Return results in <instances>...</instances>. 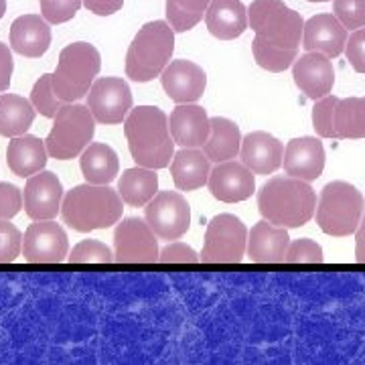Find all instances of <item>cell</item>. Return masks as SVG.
<instances>
[{
    "label": "cell",
    "mask_w": 365,
    "mask_h": 365,
    "mask_svg": "<svg viewBox=\"0 0 365 365\" xmlns=\"http://www.w3.org/2000/svg\"><path fill=\"white\" fill-rule=\"evenodd\" d=\"M41 13L47 23L51 25H61L71 21L78 11L81 9L83 0H39Z\"/></svg>",
    "instance_id": "cell-36"
},
{
    "label": "cell",
    "mask_w": 365,
    "mask_h": 365,
    "mask_svg": "<svg viewBox=\"0 0 365 365\" xmlns=\"http://www.w3.org/2000/svg\"><path fill=\"white\" fill-rule=\"evenodd\" d=\"M248 25L256 33L252 53L262 69L280 73L297 61L304 31L300 13L282 0H254L248 9Z\"/></svg>",
    "instance_id": "cell-1"
},
{
    "label": "cell",
    "mask_w": 365,
    "mask_h": 365,
    "mask_svg": "<svg viewBox=\"0 0 365 365\" xmlns=\"http://www.w3.org/2000/svg\"><path fill=\"white\" fill-rule=\"evenodd\" d=\"M290 246L287 227L262 220L248 234V258L256 264H280Z\"/></svg>",
    "instance_id": "cell-22"
},
{
    "label": "cell",
    "mask_w": 365,
    "mask_h": 365,
    "mask_svg": "<svg viewBox=\"0 0 365 365\" xmlns=\"http://www.w3.org/2000/svg\"><path fill=\"white\" fill-rule=\"evenodd\" d=\"M335 136L339 140L365 138V98H345L335 106Z\"/></svg>",
    "instance_id": "cell-31"
},
{
    "label": "cell",
    "mask_w": 365,
    "mask_h": 365,
    "mask_svg": "<svg viewBox=\"0 0 365 365\" xmlns=\"http://www.w3.org/2000/svg\"><path fill=\"white\" fill-rule=\"evenodd\" d=\"M158 191V177L155 169L134 167L124 170L118 181V193L130 207H143Z\"/></svg>",
    "instance_id": "cell-29"
},
{
    "label": "cell",
    "mask_w": 365,
    "mask_h": 365,
    "mask_svg": "<svg viewBox=\"0 0 365 365\" xmlns=\"http://www.w3.org/2000/svg\"><path fill=\"white\" fill-rule=\"evenodd\" d=\"M240 157L254 175H272L282 167L284 144L268 132H250L242 138Z\"/></svg>",
    "instance_id": "cell-21"
},
{
    "label": "cell",
    "mask_w": 365,
    "mask_h": 365,
    "mask_svg": "<svg viewBox=\"0 0 365 365\" xmlns=\"http://www.w3.org/2000/svg\"><path fill=\"white\" fill-rule=\"evenodd\" d=\"M323 258V248L311 240V237H300L294 240L287 250V264H321Z\"/></svg>",
    "instance_id": "cell-37"
},
{
    "label": "cell",
    "mask_w": 365,
    "mask_h": 365,
    "mask_svg": "<svg viewBox=\"0 0 365 365\" xmlns=\"http://www.w3.org/2000/svg\"><path fill=\"white\" fill-rule=\"evenodd\" d=\"M63 199V185L51 170H39L37 175L29 177L25 185V211L26 215L35 222L41 220H53Z\"/></svg>",
    "instance_id": "cell-14"
},
{
    "label": "cell",
    "mask_w": 365,
    "mask_h": 365,
    "mask_svg": "<svg viewBox=\"0 0 365 365\" xmlns=\"http://www.w3.org/2000/svg\"><path fill=\"white\" fill-rule=\"evenodd\" d=\"M347 37H349L347 29L341 25V21L335 14L321 13L314 14L313 19L304 23L302 47L309 53H323L329 59H335L345 51Z\"/></svg>",
    "instance_id": "cell-18"
},
{
    "label": "cell",
    "mask_w": 365,
    "mask_h": 365,
    "mask_svg": "<svg viewBox=\"0 0 365 365\" xmlns=\"http://www.w3.org/2000/svg\"><path fill=\"white\" fill-rule=\"evenodd\" d=\"M211 0H167V21L175 33H187L201 23Z\"/></svg>",
    "instance_id": "cell-32"
},
{
    "label": "cell",
    "mask_w": 365,
    "mask_h": 365,
    "mask_svg": "<svg viewBox=\"0 0 365 365\" xmlns=\"http://www.w3.org/2000/svg\"><path fill=\"white\" fill-rule=\"evenodd\" d=\"M47 144L37 136L23 134L14 136L6 148V163L9 169L13 170L16 177H33L47 165Z\"/></svg>",
    "instance_id": "cell-25"
},
{
    "label": "cell",
    "mask_w": 365,
    "mask_h": 365,
    "mask_svg": "<svg viewBox=\"0 0 365 365\" xmlns=\"http://www.w3.org/2000/svg\"><path fill=\"white\" fill-rule=\"evenodd\" d=\"M86 9L98 16H110L118 13L124 4V0H83Z\"/></svg>",
    "instance_id": "cell-44"
},
{
    "label": "cell",
    "mask_w": 365,
    "mask_h": 365,
    "mask_svg": "<svg viewBox=\"0 0 365 365\" xmlns=\"http://www.w3.org/2000/svg\"><path fill=\"white\" fill-rule=\"evenodd\" d=\"M333 13L345 29H364L365 26V0H333Z\"/></svg>",
    "instance_id": "cell-38"
},
{
    "label": "cell",
    "mask_w": 365,
    "mask_h": 365,
    "mask_svg": "<svg viewBox=\"0 0 365 365\" xmlns=\"http://www.w3.org/2000/svg\"><path fill=\"white\" fill-rule=\"evenodd\" d=\"M6 13V0H0V19Z\"/></svg>",
    "instance_id": "cell-46"
},
{
    "label": "cell",
    "mask_w": 365,
    "mask_h": 365,
    "mask_svg": "<svg viewBox=\"0 0 365 365\" xmlns=\"http://www.w3.org/2000/svg\"><path fill=\"white\" fill-rule=\"evenodd\" d=\"M21 189L11 182H0V220H13L23 207Z\"/></svg>",
    "instance_id": "cell-40"
},
{
    "label": "cell",
    "mask_w": 365,
    "mask_h": 365,
    "mask_svg": "<svg viewBox=\"0 0 365 365\" xmlns=\"http://www.w3.org/2000/svg\"><path fill=\"white\" fill-rule=\"evenodd\" d=\"M158 262H163V264H197V262H201V258L193 248L185 246L181 242H175V244H169L167 248L160 250Z\"/></svg>",
    "instance_id": "cell-42"
},
{
    "label": "cell",
    "mask_w": 365,
    "mask_h": 365,
    "mask_svg": "<svg viewBox=\"0 0 365 365\" xmlns=\"http://www.w3.org/2000/svg\"><path fill=\"white\" fill-rule=\"evenodd\" d=\"M160 81L167 96L177 104H193L207 88V76L203 67L187 59L170 61L160 73Z\"/></svg>",
    "instance_id": "cell-15"
},
{
    "label": "cell",
    "mask_w": 365,
    "mask_h": 365,
    "mask_svg": "<svg viewBox=\"0 0 365 365\" xmlns=\"http://www.w3.org/2000/svg\"><path fill=\"white\" fill-rule=\"evenodd\" d=\"M258 209L266 222L280 227H302L313 220L317 195L313 187L294 177H272L258 193Z\"/></svg>",
    "instance_id": "cell-3"
},
{
    "label": "cell",
    "mask_w": 365,
    "mask_h": 365,
    "mask_svg": "<svg viewBox=\"0 0 365 365\" xmlns=\"http://www.w3.org/2000/svg\"><path fill=\"white\" fill-rule=\"evenodd\" d=\"M124 199L108 185H78L73 187L61 203L63 222L81 234L93 230H106L120 222Z\"/></svg>",
    "instance_id": "cell-4"
},
{
    "label": "cell",
    "mask_w": 365,
    "mask_h": 365,
    "mask_svg": "<svg viewBox=\"0 0 365 365\" xmlns=\"http://www.w3.org/2000/svg\"><path fill=\"white\" fill-rule=\"evenodd\" d=\"M51 45V29L45 16L23 14L11 26V47L23 57H41Z\"/></svg>",
    "instance_id": "cell-23"
},
{
    "label": "cell",
    "mask_w": 365,
    "mask_h": 365,
    "mask_svg": "<svg viewBox=\"0 0 365 365\" xmlns=\"http://www.w3.org/2000/svg\"><path fill=\"white\" fill-rule=\"evenodd\" d=\"M67 250V234L51 220L31 223L23 237V256L31 264H59L66 260Z\"/></svg>",
    "instance_id": "cell-13"
},
{
    "label": "cell",
    "mask_w": 365,
    "mask_h": 365,
    "mask_svg": "<svg viewBox=\"0 0 365 365\" xmlns=\"http://www.w3.org/2000/svg\"><path fill=\"white\" fill-rule=\"evenodd\" d=\"M146 223L160 240H179L189 232L191 207L181 193L163 191L146 203Z\"/></svg>",
    "instance_id": "cell-11"
},
{
    "label": "cell",
    "mask_w": 365,
    "mask_h": 365,
    "mask_svg": "<svg viewBox=\"0 0 365 365\" xmlns=\"http://www.w3.org/2000/svg\"><path fill=\"white\" fill-rule=\"evenodd\" d=\"M35 108L33 104L14 93L0 96V136L14 138L23 136L35 122Z\"/></svg>",
    "instance_id": "cell-30"
},
{
    "label": "cell",
    "mask_w": 365,
    "mask_h": 365,
    "mask_svg": "<svg viewBox=\"0 0 365 365\" xmlns=\"http://www.w3.org/2000/svg\"><path fill=\"white\" fill-rule=\"evenodd\" d=\"M309 2H329V0H309Z\"/></svg>",
    "instance_id": "cell-47"
},
{
    "label": "cell",
    "mask_w": 365,
    "mask_h": 365,
    "mask_svg": "<svg viewBox=\"0 0 365 365\" xmlns=\"http://www.w3.org/2000/svg\"><path fill=\"white\" fill-rule=\"evenodd\" d=\"M169 130L175 144L182 148H201L211 134V118L201 106L181 104L170 112Z\"/></svg>",
    "instance_id": "cell-20"
},
{
    "label": "cell",
    "mask_w": 365,
    "mask_h": 365,
    "mask_svg": "<svg viewBox=\"0 0 365 365\" xmlns=\"http://www.w3.org/2000/svg\"><path fill=\"white\" fill-rule=\"evenodd\" d=\"M102 67L100 51L90 43H71L59 53L57 69L53 73V90L66 104L78 102L93 86Z\"/></svg>",
    "instance_id": "cell-6"
},
{
    "label": "cell",
    "mask_w": 365,
    "mask_h": 365,
    "mask_svg": "<svg viewBox=\"0 0 365 365\" xmlns=\"http://www.w3.org/2000/svg\"><path fill=\"white\" fill-rule=\"evenodd\" d=\"M112 260H114V254L98 240H83L69 254L71 264H110Z\"/></svg>",
    "instance_id": "cell-34"
},
{
    "label": "cell",
    "mask_w": 365,
    "mask_h": 365,
    "mask_svg": "<svg viewBox=\"0 0 365 365\" xmlns=\"http://www.w3.org/2000/svg\"><path fill=\"white\" fill-rule=\"evenodd\" d=\"M31 104L45 118H55V114L59 112L61 100L53 90V73H45L37 79V83L31 91Z\"/></svg>",
    "instance_id": "cell-33"
},
{
    "label": "cell",
    "mask_w": 365,
    "mask_h": 365,
    "mask_svg": "<svg viewBox=\"0 0 365 365\" xmlns=\"http://www.w3.org/2000/svg\"><path fill=\"white\" fill-rule=\"evenodd\" d=\"M23 250V235L9 220H0V264L16 260Z\"/></svg>",
    "instance_id": "cell-39"
},
{
    "label": "cell",
    "mask_w": 365,
    "mask_h": 365,
    "mask_svg": "<svg viewBox=\"0 0 365 365\" xmlns=\"http://www.w3.org/2000/svg\"><path fill=\"white\" fill-rule=\"evenodd\" d=\"M365 199L357 187L347 181H331L323 187L317 203V223L321 232L333 237L355 234L364 217Z\"/></svg>",
    "instance_id": "cell-7"
},
{
    "label": "cell",
    "mask_w": 365,
    "mask_h": 365,
    "mask_svg": "<svg viewBox=\"0 0 365 365\" xmlns=\"http://www.w3.org/2000/svg\"><path fill=\"white\" fill-rule=\"evenodd\" d=\"M209 191L215 199L223 203H240L252 197L256 191V179L254 173L242 163L225 160L217 163V167L209 175Z\"/></svg>",
    "instance_id": "cell-16"
},
{
    "label": "cell",
    "mask_w": 365,
    "mask_h": 365,
    "mask_svg": "<svg viewBox=\"0 0 365 365\" xmlns=\"http://www.w3.org/2000/svg\"><path fill=\"white\" fill-rule=\"evenodd\" d=\"M205 23L213 37L222 41L237 39L248 29V11L242 0H211Z\"/></svg>",
    "instance_id": "cell-24"
},
{
    "label": "cell",
    "mask_w": 365,
    "mask_h": 365,
    "mask_svg": "<svg viewBox=\"0 0 365 365\" xmlns=\"http://www.w3.org/2000/svg\"><path fill=\"white\" fill-rule=\"evenodd\" d=\"M339 102V98L335 96H325L321 100H317L313 108V128L321 138H337L335 136V126H333V114H335V106Z\"/></svg>",
    "instance_id": "cell-35"
},
{
    "label": "cell",
    "mask_w": 365,
    "mask_h": 365,
    "mask_svg": "<svg viewBox=\"0 0 365 365\" xmlns=\"http://www.w3.org/2000/svg\"><path fill=\"white\" fill-rule=\"evenodd\" d=\"M175 51V29L167 21H150L134 35L126 53V76L146 83L158 78Z\"/></svg>",
    "instance_id": "cell-5"
},
{
    "label": "cell",
    "mask_w": 365,
    "mask_h": 365,
    "mask_svg": "<svg viewBox=\"0 0 365 365\" xmlns=\"http://www.w3.org/2000/svg\"><path fill=\"white\" fill-rule=\"evenodd\" d=\"M170 175L177 189L181 191L201 189L203 185H207L209 175H211L209 157L197 148H182L173 157Z\"/></svg>",
    "instance_id": "cell-26"
},
{
    "label": "cell",
    "mask_w": 365,
    "mask_h": 365,
    "mask_svg": "<svg viewBox=\"0 0 365 365\" xmlns=\"http://www.w3.org/2000/svg\"><path fill=\"white\" fill-rule=\"evenodd\" d=\"M292 78L294 83L307 98L311 100H321L331 93L333 83H335V69L329 57L323 53L311 51L302 55L294 61L292 67Z\"/></svg>",
    "instance_id": "cell-19"
},
{
    "label": "cell",
    "mask_w": 365,
    "mask_h": 365,
    "mask_svg": "<svg viewBox=\"0 0 365 365\" xmlns=\"http://www.w3.org/2000/svg\"><path fill=\"white\" fill-rule=\"evenodd\" d=\"M128 148L138 167L165 169L175 157V140L169 130V118L157 106H138L124 122Z\"/></svg>",
    "instance_id": "cell-2"
},
{
    "label": "cell",
    "mask_w": 365,
    "mask_h": 365,
    "mask_svg": "<svg viewBox=\"0 0 365 365\" xmlns=\"http://www.w3.org/2000/svg\"><path fill=\"white\" fill-rule=\"evenodd\" d=\"M248 248V230L232 213L215 215L207 225L205 244L199 254L203 264H237Z\"/></svg>",
    "instance_id": "cell-9"
},
{
    "label": "cell",
    "mask_w": 365,
    "mask_h": 365,
    "mask_svg": "<svg viewBox=\"0 0 365 365\" xmlns=\"http://www.w3.org/2000/svg\"><path fill=\"white\" fill-rule=\"evenodd\" d=\"M242 148V132L237 124L227 118H211V134L203 146V153L213 163H225L240 155Z\"/></svg>",
    "instance_id": "cell-27"
},
{
    "label": "cell",
    "mask_w": 365,
    "mask_h": 365,
    "mask_svg": "<svg viewBox=\"0 0 365 365\" xmlns=\"http://www.w3.org/2000/svg\"><path fill=\"white\" fill-rule=\"evenodd\" d=\"M88 108L100 124H120L132 110V91L120 78H100L88 91Z\"/></svg>",
    "instance_id": "cell-12"
},
{
    "label": "cell",
    "mask_w": 365,
    "mask_h": 365,
    "mask_svg": "<svg viewBox=\"0 0 365 365\" xmlns=\"http://www.w3.org/2000/svg\"><path fill=\"white\" fill-rule=\"evenodd\" d=\"M13 53L9 49V45L0 43V91L9 90L11 86V78H13Z\"/></svg>",
    "instance_id": "cell-43"
},
{
    "label": "cell",
    "mask_w": 365,
    "mask_h": 365,
    "mask_svg": "<svg viewBox=\"0 0 365 365\" xmlns=\"http://www.w3.org/2000/svg\"><path fill=\"white\" fill-rule=\"evenodd\" d=\"M114 246V260L120 264H155L160 256L157 234L140 217H126L118 223Z\"/></svg>",
    "instance_id": "cell-10"
},
{
    "label": "cell",
    "mask_w": 365,
    "mask_h": 365,
    "mask_svg": "<svg viewBox=\"0 0 365 365\" xmlns=\"http://www.w3.org/2000/svg\"><path fill=\"white\" fill-rule=\"evenodd\" d=\"M118 155L108 144H90L81 155V173L86 181L93 185H110L118 177Z\"/></svg>",
    "instance_id": "cell-28"
},
{
    "label": "cell",
    "mask_w": 365,
    "mask_h": 365,
    "mask_svg": "<svg viewBox=\"0 0 365 365\" xmlns=\"http://www.w3.org/2000/svg\"><path fill=\"white\" fill-rule=\"evenodd\" d=\"M355 260L365 264V213L355 230Z\"/></svg>",
    "instance_id": "cell-45"
},
{
    "label": "cell",
    "mask_w": 365,
    "mask_h": 365,
    "mask_svg": "<svg viewBox=\"0 0 365 365\" xmlns=\"http://www.w3.org/2000/svg\"><path fill=\"white\" fill-rule=\"evenodd\" d=\"M284 173L288 177L311 182L317 181L325 170V148L314 136L292 138L284 148Z\"/></svg>",
    "instance_id": "cell-17"
},
{
    "label": "cell",
    "mask_w": 365,
    "mask_h": 365,
    "mask_svg": "<svg viewBox=\"0 0 365 365\" xmlns=\"http://www.w3.org/2000/svg\"><path fill=\"white\" fill-rule=\"evenodd\" d=\"M345 55L347 61L357 73H365V26L353 31L345 43Z\"/></svg>",
    "instance_id": "cell-41"
},
{
    "label": "cell",
    "mask_w": 365,
    "mask_h": 365,
    "mask_svg": "<svg viewBox=\"0 0 365 365\" xmlns=\"http://www.w3.org/2000/svg\"><path fill=\"white\" fill-rule=\"evenodd\" d=\"M96 134V118L88 106L66 104L55 114L53 128L47 136V153L57 160L76 158L90 146Z\"/></svg>",
    "instance_id": "cell-8"
}]
</instances>
